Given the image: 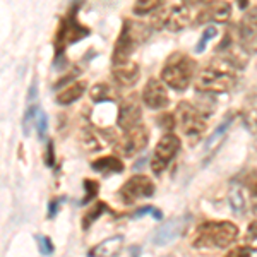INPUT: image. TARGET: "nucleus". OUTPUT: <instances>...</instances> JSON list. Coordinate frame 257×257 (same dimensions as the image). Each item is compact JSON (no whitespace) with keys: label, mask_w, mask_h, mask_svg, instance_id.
<instances>
[{"label":"nucleus","mask_w":257,"mask_h":257,"mask_svg":"<svg viewBox=\"0 0 257 257\" xmlns=\"http://www.w3.org/2000/svg\"><path fill=\"white\" fill-rule=\"evenodd\" d=\"M237 84V65L226 57L209 60L199 72L196 89L199 93H226Z\"/></svg>","instance_id":"nucleus-1"},{"label":"nucleus","mask_w":257,"mask_h":257,"mask_svg":"<svg viewBox=\"0 0 257 257\" xmlns=\"http://www.w3.org/2000/svg\"><path fill=\"white\" fill-rule=\"evenodd\" d=\"M197 62L184 52H175L168 57L161 69V81L177 93H182L196 77Z\"/></svg>","instance_id":"nucleus-2"},{"label":"nucleus","mask_w":257,"mask_h":257,"mask_svg":"<svg viewBox=\"0 0 257 257\" xmlns=\"http://www.w3.org/2000/svg\"><path fill=\"white\" fill-rule=\"evenodd\" d=\"M238 237V228L231 221H206L192 237L194 248H228Z\"/></svg>","instance_id":"nucleus-3"},{"label":"nucleus","mask_w":257,"mask_h":257,"mask_svg":"<svg viewBox=\"0 0 257 257\" xmlns=\"http://www.w3.org/2000/svg\"><path fill=\"white\" fill-rule=\"evenodd\" d=\"M77 12H79V2L74 4L67 14L60 19L59 30L55 33V40H53L57 59L64 53V50L67 47L77 43V41H81L82 38H86V36H89L91 30L77 21Z\"/></svg>","instance_id":"nucleus-4"},{"label":"nucleus","mask_w":257,"mask_h":257,"mask_svg":"<svg viewBox=\"0 0 257 257\" xmlns=\"http://www.w3.org/2000/svg\"><path fill=\"white\" fill-rule=\"evenodd\" d=\"M144 36V26L143 24H136L134 21L125 19L122 24V30L113 47V55H111V64H122L127 62L128 57L134 53L136 47L143 41Z\"/></svg>","instance_id":"nucleus-5"},{"label":"nucleus","mask_w":257,"mask_h":257,"mask_svg":"<svg viewBox=\"0 0 257 257\" xmlns=\"http://www.w3.org/2000/svg\"><path fill=\"white\" fill-rule=\"evenodd\" d=\"M175 117L180 128L184 131L185 136L189 138H199L206 132L208 122H206V115L202 113L197 106H194L192 103L182 101L178 103Z\"/></svg>","instance_id":"nucleus-6"},{"label":"nucleus","mask_w":257,"mask_h":257,"mask_svg":"<svg viewBox=\"0 0 257 257\" xmlns=\"http://www.w3.org/2000/svg\"><path fill=\"white\" fill-rule=\"evenodd\" d=\"M180 148H182L180 138L173 134V132H167V134L158 141V144H156L155 155H153V160H151L153 173H155V175L163 173L170 165V161L178 155Z\"/></svg>","instance_id":"nucleus-7"},{"label":"nucleus","mask_w":257,"mask_h":257,"mask_svg":"<svg viewBox=\"0 0 257 257\" xmlns=\"http://www.w3.org/2000/svg\"><path fill=\"white\" fill-rule=\"evenodd\" d=\"M237 40L247 55L257 53V6L245 11L237 26Z\"/></svg>","instance_id":"nucleus-8"},{"label":"nucleus","mask_w":257,"mask_h":257,"mask_svg":"<svg viewBox=\"0 0 257 257\" xmlns=\"http://www.w3.org/2000/svg\"><path fill=\"white\" fill-rule=\"evenodd\" d=\"M155 194V182L146 175H132L125 184L120 187L118 197L123 204H132L138 199L151 197Z\"/></svg>","instance_id":"nucleus-9"},{"label":"nucleus","mask_w":257,"mask_h":257,"mask_svg":"<svg viewBox=\"0 0 257 257\" xmlns=\"http://www.w3.org/2000/svg\"><path fill=\"white\" fill-rule=\"evenodd\" d=\"M143 101L149 110H163L168 106L170 96L167 84L158 77H149L143 91Z\"/></svg>","instance_id":"nucleus-10"},{"label":"nucleus","mask_w":257,"mask_h":257,"mask_svg":"<svg viewBox=\"0 0 257 257\" xmlns=\"http://www.w3.org/2000/svg\"><path fill=\"white\" fill-rule=\"evenodd\" d=\"M189 223V216H177L168 219L167 223H163L158 230L153 235V243L158 247L168 245L170 242H175V240L180 237L185 231V226Z\"/></svg>","instance_id":"nucleus-11"},{"label":"nucleus","mask_w":257,"mask_h":257,"mask_svg":"<svg viewBox=\"0 0 257 257\" xmlns=\"http://www.w3.org/2000/svg\"><path fill=\"white\" fill-rule=\"evenodd\" d=\"M148 141H149L148 128L139 123V125L125 131L123 138L118 143V148L122 149V153L125 156H134L148 146Z\"/></svg>","instance_id":"nucleus-12"},{"label":"nucleus","mask_w":257,"mask_h":257,"mask_svg":"<svg viewBox=\"0 0 257 257\" xmlns=\"http://www.w3.org/2000/svg\"><path fill=\"white\" fill-rule=\"evenodd\" d=\"M141 117H143V110H141V105L136 99H123L118 105L117 125L122 128L123 132L139 125Z\"/></svg>","instance_id":"nucleus-13"},{"label":"nucleus","mask_w":257,"mask_h":257,"mask_svg":"<svg viewBox=\"0 0 257 257\" xmlns=\"http://www.w3.org/2000/svg\"><path fill=\"white\" fill-rule=\"evenodd\" d=\"M111 77L122 88H132L139 82L141 70L136 62H122V64L111 65Z\"/></svg>","instance_id":"nucleus-14"},{"label":"nucleus","mask_w":257,"mask_h":257,"mask_svg":"<svg viewBox=\"0 0 257 257\" xmlns=\"http://www.w3.org/2000/svg\"><path fill=\"white\" fill-rule=\"evenodd\" d=\"M192 21V14L189 11V6L182 7V6H175L170 9L168 14V23H167V30L170 31H182L190 24Z\"/></svg>","instance_id":"nucleus-15"},{"label":"nucleus","mask_w":257,"mask_h":257,"mask_svg":"<svg viewBox=\"0 0 257 257\" xmlns=\"http://www.w3.org/2000/svg\"><path fill=\"white\" fill-rule=\"evenodd\" d=\"M86 89H88V82L86 81H74L70 86L59 91V94L55 96V99L59 105H64V106L72 105L74 101H77L79 98H82V94L86 93Z\"/></svg>","instance_id":"nucleus-16"},{"label":"nucleus","mask_w":257,"mask_h":257,"mask_svg":"<svg viewBox=\"0 0 257 257\" xmlns=\"http://www.w3.org/2000/svg\"><path fill=\"white\" fill-rule=\"evenodd\" d=\"M91 168L98 173H103V175H115V173H122L125 165H123L122 160H118L117 156H103L99 160H94L91 163Z\"/></svg>","instance_id":"nucleus-17"},{"label":"nucleus","mask_w":257,"mask_h":257,"mask_svg":"<svg viewBox=\"0 0 257 257\" xmlns=\"http://www.w3.org/2000/svg\"><path fill=\"white\" fill-rule=\"evenodd\" d=\"M235 111H231V113H228L225 118L221 120V123L214 128V132H213V136L206 141V153H209L213 151L214 153V149L218 148V144L221 143L223 139H225V136H226V132H228V128H230V125L233 123V120H235Z\"/></svg>","instance_id":"nucleus-18"},{"label":"nucleus","mask_w":257,"mask_h":257,"mask_svg":"<svg viewBox=\"0 0 257 257\" xmlns=\"http://www.w3.org/2000/svg\"><path fill=\"white\" fill-rule=\"evenodd\" d=\"M122 245H123V237L122 235H115V237L103 240V242L98 243L94 248H91L89 255H106V257L117 255Z\"/></svg>","instance_id":"nucleus-19"},{"label":"nucleus","mask_w":257,"mask_h":257,"mask_svg":"<svg viewBox=\"0 0 257 257\" xmlns=\"http://www.w3.org/2000/svg\"><path fill=\"white\" fill-rule=\"evenodd\" d=\"M89 98L93 103H108L117 99V93L106 82H98L89 89Z\"/></svg>","instance_id":"nucleus-20"},{"label":"nucleus","mask_w":257,"mask_h":257,"mask_svg":"<svg viewBox=\"0 0 257 257\" xmlns=\"http://www.w3.org/2000/svg\"><path fill=\"white\" fill-rule=\"evenodd\" d=\"M209 19H213L214 23L225 24L231 16V4L226 0H216L214 4H211L208 7Z\"/></svg>","instance_id":"nucleus-21"},{"label":"nucleus","mask_w":257,"mask_h":257,"mask_svg":"<svg viewBox=\"0 0 257 257\" xmlns=\"http://www.w3.org/2000/svg\"><path fill=\"white\" fill-rule=\"evenodd\" d=\"M228 201H230V206L233 209V213L237 216H243L247 211V202L245 197H243V190L242 185H231L230 192H228Z\"/></svg>","instance_id":"nucleus-22"},{"label":"nucleus","mask_w":257,"mask_h":257,"mask_svg":"<svg viewBox=\"0 0 257 257\" xmlns=\"http://www.w3.org/2000/svg\"><path fill=\"white\" fill-rule=\"evenodd\" d=\"M106 211H110V208H108V204H106L105 201H98L96 204L91 208L88 213L82 216V221H81V225H82V230H88V228L93 225L96 219L101 216L103 213H106Z\"/></svg>","instance_id":"nucleus-23"},{"label":"nucleus","mask_w":257,"mask_h":257,"mask_svg":"<svg viewBox=\"0 0 257 257\" xmlns=\"http://www.w3.org/2000/svg\"><path fill=\"white\" fill-rule=\"evenodd\" d=\"M165 4V0H136L134 6H132V12L136 16H146L160 9Z\"/></svg>","instance_id":"nucleus-24"},{"label":"nucleus","mask_w":257,"mask_h":257,"mask_svg":"<svg viewBox=\"0 0 257 257\" xmlns=\"http://www.w3.org/2000/svg\"><path fill=\"white\" fill-rule=\"evenodd\" d=\"M81 146L89 153H98L99 149L103 148L99 139L96 138V134H94L93 131H88V128H84V131L81 132Z\"/></svg>","instance_id":"nucleus-25"},{"label":"nucleus","mask_w":257,"mask_h":257,"mask_svg":"<svg viewBox=\"0 0 257 257\" xmlns=\"http://www.w3.org/2000/svg\"><path fill=\"white\" fill-rule=\"evenodd\" d=\"M82 185H84V197L81 199L79 204L84 206L88 204V202L94 201L99 192V184L96 180H93V178H84V182H82Z\"/></svg>","instance_id":"nucleus-26"},{"label":"nucleus","mask_w":257,"mask_h":257,"mask_svg":"<svg viewBox=\"0 0 257 257\" xmlns=\"http://www.w3.org/2000/svg\"><path fill=\"white\" fill-rule=\"evenodd\" d=\"M168 14H170V9H161V7L153 12L151 19H149V26H151V30L160 31V30H163V28H167Z\"/></svg>","instance_id":"nucleus-27"},{"label":"nucleus","mask_w":257,"mask_h":257,"mask_svg":"<svg viewBox=\"0 0 257 257\" xmlns=\"http://www.w3.org/2000/svg\"><path fill=\"white\" fill-rule=\"evenodd\" d=\"M242 187L248 190L250 197H257V170H250L242 178Z\"/></svg>","instance_id":"nucleus-28"},{"label":"nucleus","mask_w":257,"mask_h":257,"mask_svg":"<svg viewBox=\"0 0 257 257\" xmlns=\"http://www.w3.org/2000/svg\"><path fill=\"white\" fill-rule=\"evenodd\" d=\"M35 128H36V132H38V138L45 139V136H47V128H48V117L41 108H38V111H36Z\"/></svg>","instance_id":"nucleus-29"},{"label":"nucleus","mask_w":257,"mask_h":257,"mask_svg":"<svg viewBox=\"0 0 257 257\" xmlns=\"http://www.w3.org/2000/svg\"><path fill=\"white\" fill-rule=\"evenodd\" d=\"M242 118L247 131L250 134H257V108H248L247 111H243Z\"/></svg>","instance_id":"nucleus-30"},{"label":"nucleus","mask_w":257,"mask_h":257,"mask_svg":"<svg viewBox=\"0 0 257 257\" xmlns=\"http://www.w3.org/2000/svg\"><path fill=\"white\" fill-rule=\"evenodd\" d=\"M216 33H218V31H216V28H214V26H208V28H206L204 33H202V36H201V40H199V43L196 45V52H197V53H202V52H204V50H206V45H208L209 41L213 40L214 36H216Z\"/></svg>","instance_id":"nucleus-31"},{"label":"nucleus","mask_w":257,"mask_h":257,"mask_svg":"<svg viewBox=\"0 0 257 257\" xmlns=\"http://www.w3.org/2000/svg\"><path fill=\"white\" fill-rule=\"evenodd\" d=\"M175 120H177L175 115L163 113L156 118V125H158L160 128H163L165 132H173V128H175Z\"/></svg>","instance_id":"nucleus-32"},{"label":"nucleus","mask_w":257,"mask_h":257,"mask_svg":"<svg viewBox=\"0 0 257 257\" xmlns=\"http://www.w3.org/2000/svg\"><path fill=\"white\" fill-rule=\"evenodd\" d=\"M245 243L248 247H252V250H257V219L248 225L247 233H245Z\"/></svg>","instance_id":"nucleus-33"},{"label":"nucleus","mask_w":257,"mask_h":257,"mask_svg":"<svg viewBox=\"0 0 257 257\" xmlns=\"http://www.w3.org/2000/svg\"><path fill=\"white\" fill-rule=\"evenodd\" d=\"M36 243H38L40 254L43 255H50L53 254V243L50 237H45V235H36Z\"/></svg>","instance_id":"nucleus-34"},{"label":"nucleus","mask_w":257,"mask_h":257,"mask_svg":"<svg viewBox=\"0 0 257 257\" xmlns=\"http://www.w3.org/2000/svg\"><path fill=\"white\" fill-rule=\"evenodd\" d=\"M146 214H151V216L155 218V219H161V218H163L161 211H160V209H156L155 206H144V208H139L134 214H132V218L138 219V218L146 216Z\"/></svg>","instance_id":"nucleus-35"},{"label":"nucleus","mask_w":257,"mask_h":257,"mask_svg":"<svg viewBox=\"0 0 257 257\" xmlns=\"http://www.w3.org/2000/svg\"><path fill=\"white\" fill-rule=\"evenodd\" d=\"M252 247H248L247 243L245 245H240V247H235V248H231L230 252H228V255L230 257H237V255H243V257H248L252 254Z\"/></svg>","instance_id":"nucleus-36"},{"label":"nucleus","mask_w":257,"mask_h":257,"mask_svg":"<svg viewBox=\"0 0 257 257\" xmlns=\"http://www.w3.org/2000/svg\"><path fill=\"white\" fill-rule=\"evenodd\" d=\"M45 163H47V167H50V168H53V165H55V149H53V143H52V141H48V144H47Z\"/></svg>","instance_id":"nucleus-37"},{"label":"nucleus","mask_w":257,"mask_h":257,"mask_svg":"<svg viewBox=\"0 0 257 257\" xmlns=\"http://www.w3.org/2000/svg\"><path fill=\"white\" fill-rule=\"evenodd\" d=\"M62 199H53V201L48 202V218H55L57 213H59V208L62 204Z\"/></svg>","instance_id":"nucleus-38"},{"label":"nucleus","mask_w":257,"mask_h":257,"mask_svg":"<svg viewBox=\"0 0 257 257\" xmlns=\"http://www.w3.org/2000/svg\"><path fill=\"white\" fill-rule=\"evenodd\" d=\"M77 74H79V70H77V69H74L72 72H69V74H67V76L60 77V81L57 82V84L53 86V88H55V89H59L60 86H65V84H67V82H69L70 79H74V76H77Z\"/></svg>","instance_id":"nucleus-39"},{"label":"nucleus","mask_w":257,"mask_h":257,"mask_svg":"<svg viewBox=\"0 0 257 257\" xmlns=\"http://www.w3.org/2000/svg\"><path fill=\"white\" fill-rule=\"evenodd\" d=\"M216 0H184L185 6L192 7V6H204V7H209L211 4H214Z\"/></svg>","instance_id":"nucleus-40"},{"label":"nucleus","mask_w":257,"mask_h":257,"mask_svg":"<svg viewBox=\"0 0 257 257\" xmlns=\"http://www.w3.org/2000/svg\"><path fill=\"white\" fill-rule=\"evenodd\" d=\"M237 6H238L242 11H245L247 7H248V0H237Z\"/></svg>","instance_id":"nucleus-41"}]
</instances>
